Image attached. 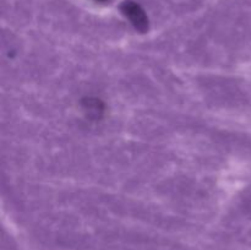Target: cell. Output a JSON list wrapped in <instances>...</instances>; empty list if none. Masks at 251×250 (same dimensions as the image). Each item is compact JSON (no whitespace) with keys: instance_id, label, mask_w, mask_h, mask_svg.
Listing matches in <instances>:
<instances>
[{"instance_id":"obj_1","label":"cell","mask_w":251,"mask_h":250,"mask_svg":"<svg viewBox=\"0 0 251 250\" xmlns=\"http://www.w3.org/2000/svg\"><path fill=\"white\" fill-rule=\"evenodd\" d=\"M122 11L131 21L135 28L141 32L147 31V28H149V20H147L144 9L139 4L131 1V0H126V1L122 4Z\"/></svg>"},{"instance_id":"obj_2","label":"cell","mask_w":251,"mask_h":250,"mask_svg":"<svg viewBox=\"0 0 251 250\" xmlns=\"http://www.w3.org/2000/svg\"><path fill=\"white\" fill-rule=\"evenodd\" d=\"M97 1H100V2H104V1H108V0H97Z\"/></svg>"}]
</instances>
